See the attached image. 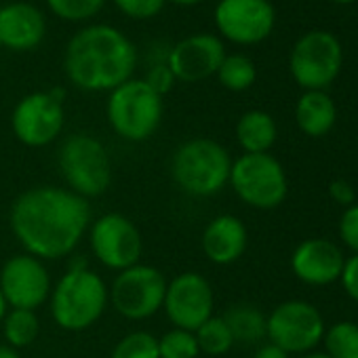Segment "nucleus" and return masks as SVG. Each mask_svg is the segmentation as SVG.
I'll use <instances>...</instances> for the list:
<instances>
[{
  "mask_svg": "<svg viewBox=\"0 0 358 358\" xmlns=\"http://www.w3.org/2000/svg\"><path fill=\"white\" fill-rule=\"evenodd\" d=\"M91 222L89 201L57 186H36L22 192L9 211L11 232L24 253L43 262L72 255Z\"/></svg>",
  "mask_w": 358,
  "mask_h": 358,
  "instance_id": "f257e3e1",
  "label": "nucleus"
},
{
  "mask_svg": "<svg viewBox=\"0 0 358 358\" xmlns=\"http://www.w3.org/2000/svg\"><path fill=\"white\" fill-rule=\"evenodd\" d=\"M135 66V45L118 28L106 24L87 26L76 32L64 57V70L70 83L89 93L114 91L133 78Z\"/></svg>",
  "mask_w": 358,
  "mask_h": 358,
  "instance_id": "f03ea898",
  "label": "nucleus"
},
{
  "mask_svg": "<svg viewBox=\"0 0 358 358\" xmlns=\"http://www.w3.org/2000/svg\"><path fill=\"white\" fill-rule=\"evenodd\" d=\"M108 303L110 291L106 280L87 264H72L49 297L53 322L70 333L87 331L99 322Z\"/></svg>",
  "mask_w": 358,
  "mask_h": 358,
  "instance_id": "7ed1b4c3",
  "label": "nucleus"
},
{
  "mask_svg": "<svg viewBox=\"0 0 358 358\" xmlns=\"http://www.w3.org/2000/svg\"><path fill=\"white\" fill-rule=\"evenodd\" d=\"M232 158L228 150L209 137H192L179 143L171 156V177L177 188L196 196L207 199L224 190L230 179Z\"/></svg>",
  "mask_w": 358,
  "mask_h": 358,
  "instance_id": "20e7f679",
  "label": "nucleus"
},
{
  "mask_svg": "<svg viewBox=\"0 0 358 358\" xmlns=\"http://www.w3.org/2000/svg\"><path fill=\"white\" fill-rule=\"evenodd\" d=\"M162 112V97L143 78H129L108 95V122L124 141H148L158 131Z\"/></svg>",
  "mask_w": 358,
  "mask_h": 358,
  "instance_id": "39448f33",
  "label": "nucleus"
},
{
  "mask_svg": "<svg viewBox=\"0 0 358 358\" xmlns=\"http://www.w3.org/2000/svg\"><path fill=\"white\" fill-rule=\"evenodd\" d=\"M57 166L66 188L85 201L101 196L112 184V162L106 145L87 133L66 137L57 152Z\"/></svg>",
  "mask_w": 358,
  "mask_h": 358,
  "instance_id": "423d86ee",
  "label": "nucleus"
},
{
  "mask_svg": "<svg viewBox=\"0 0 358 358\" xmlns=\"http://www.w3.org/2000/svg\"><path fill=\"white\" fill-rule=\"evenodd\" d=\"M228 184L245 205L259 211L280 207L289 192V182L282 164L268 152L243 154L232 160Z\"/></svg>",
  "mask_w": 358,
  "mask_h": 358,
  "instance_id": "0eeeda50",
  "label": "nucleus"
},
{
  "mask_svg": "<svg viewBox=\"0 0 358 358\" xmlns=\"http://www.w3.org/2000/svg\"><path fill=\"white\" fill-rule=\"evenodd\" d=\"M64 99L66 91L59 87L22 97L11 114V129L17 141L28 148H45L53 143L66 122Z\"/></svg>",
  "mask_w": 358,
  "mask_h": 358,
  "instance_id": "6e6552de",
  "label": "nucleus"
},
{
  "mask_svg": "<svg viewBox=\"0 0 358 358\" xmlns=\"http://www.w3.org/2000/svg\"><path fill=\"white\" fill-rule=\"evenodd\" d=\"M164 274L148 264H135L116 274L110 291L112 308L127 320H145L162 310L166 293Z\"/></svg>",
  "mask_w": 358,
  "mask_h": 358,
  "instance_id": "1a4fd4ad",
  "label": "nucleus"
},
{
  "mask_svg": "<svg viewBox=\"0 0 358 358\" xmlns=\"http://www.w3.org/2000/svg\"><path fill=\"white\" fill-rule=\"evenodd\" d=\"M343 62V51L339 41L331 32L314 30L301 36L289 57L291 76L306 91H322L329 87Z\"/></svg>",
  "mask_w": 358,
  "mask_h": 358,
  "instance_id": "9d476101",
  "label": "nucleus"
},
{
  "mask_svg": "<svg viewBox=\"0 0 358 358\" xmlns=\"http://www.w3.org/2000/svg\"><path fill=\"white\" fill-rule=\"evenodd\" d=\"M322 335L320 312L303 299L282 301L266 316V337L287 354H308L322 341Z\"/></svg>",
  "mask_w": 358,
  "mask_h": 358,
  "instance_id": "9b49d317",
  "label": "nucleus"
},
{
  "mask_svg": "<svg viewBox=\"0 0 358 358\" xmlns=\"http://www.w3.org/2000/svg\"><path fill=\"white\" fill-rule=\"evenodd\" d=\"M87 234L91 253L103 268L122 272L139 264L143 241L141 232L129 217L120 213H106L91 222Z\"/></svg>",
  "mask_w": 358,
  "mask_h": 358,
  "instance_id": "f8f14e48",
  "label": "nucleus"
},
{
  "mask_svg": "<svg viewBox=\"0 0 358 358\" xmlns=\"http://www.w3.org/2000/svg\"><path fill=\"white\" fill-rule=\"evenodd\" d=\"M53 280L43 259L17 253L0 268V293L11 310H38L51 297Z\"/></svg>",
  "mask_w": 358,
  "mask_h": 358,
  "instance_id": "ddd939ff",
  "label": "nucleus"
},
{
  "mask_svg": "<svg viewBox=\"0 0 358 358\" xmlns=\"http://www.w3.org/2000/svg\"><path fill=\"white\" fill-rule=\"evenodd\" d=\"M213 306L211 282L199 272H182L166 282L162 310L177 329L196 331L213 316Z\"/></svg>",
  "mask_w": 358,
  "mask_h": 358,
  "instance_id": "4468645a",
  "label": "nucleus"
},
{
  "mask_svg": "<svg viewBox=\"0 0 358 358\" xmlns=\"http://www.w3.org/2000/svg\"><path fill=\"white\" fill-rule=\"evenodd\" d=\"M213 20L226 41L257 45L272 34L276 11L270 0H220Z\"/></svg>",
  "mask_w": 358,
  "mask_h": 358,
  "instance_id": "2eb2a0df",
  "label": "nucleus"
},
{
  "mask_svg": "<svg viewBox=\"0 0 358 358\" xmlns=\"http://www.w3.org/2000/svg\"><path fill=\"white\" fill-rule=\"evenodd\" d=\"M226 47L215 34H192L179 41L169 53V68L179 83H201L217 74Z\"/></svg>",
  "mask_w": 358,
  "mask_h": 358,
  "instance_id": "dca6fc26",
  "label": "nucleus"
},
{
  "mask_svg": "<svg viewBox=\"0 0 358 358\" xmlns=\"http://www.w3.org/2000/svg\"><path fill=\"white\" fill-rule=\"evenodd\" d=\"M345 257L341 249L327 238H308L291 255L293 274L312 287H327L339 280Z\"/></svg>",
  "mask_w": 358,
  "mask_h": 358,
  "instance_id": "f3484780",
  "label": "nucleus"
},
{
  "mask_svg": "<svg viewBox=\"0 0 358 358\" xmlns=\"http://www.w3.org/2000/svg\"><path fill=\"white\" fill-rule=\"evenodd\" d=\"M47 32L45 15L30 3H9L0 7V43L11 51L36 49Z\"/></svg>",
  "mask_w": 358,
  "mask_h": 358,
  "instance_id": "a211bd4d",
  "label": "nucleus"
},
{
  "mask_svg": "<svg viewBox=\"0 0 358 358\" xmlns=\"http://www.w3.org/2000/svg\"><path fill=\"white\" fill-rule=\"evenodd\" d=\"M247 228L236 215H217L213 217L201 238L205 257L215 266H230L238 262L247 249Z\"/></svg>",
  "mask_w": 358,
  "mask_h": 358,
  "instance_id": "6ab92c4d",
  "label": "nucleus"
},
{
  "mask_svg": "<svg viewBox=\"0 0 358 358\" xmlns=\"http://www.w3.org/2000/svg\"><path fill=\"white\" fill-rule=\"evenodd\" d=\"M337 118L335 101L324 91H306L295 106V120L308 137L327 135Z\"/></svg>",
  "mask_w": 358,
  "mask_h": 358,
  "instance_id": "aec40b11",
  "label": "nucleus"
},
{
  "mask_svg": "<svg viewBox=\"0 0 358 358\" xmlns=\"http://www.w3.org/2000/svg\"><path fill=\"white\" fill-rule=\"evenodd\" d=\"M278 135L274 118L264 110L245 112L236 122V141L245 154H264L270 152Z\"/></svg>",
  "mask_w": 358,
  "mask_h": 358,
  "instance_id": "412c9836",
  "label": "nucleus"
},
{
  "mask_svg": "<svg viewBox=\"0 0 358 358\" xmlns=\"http://www.w3.org/2000/svg\"><path fill=\"white\" fill-rule=\"evenodd\" d=\"M234 337V343H257L266 337V316L251 303H236L222 316Z\"/></svg>",
  "mask_w": 358,
  "mask_h": 358,
  "instance_id": "4be33fe9",
  "label": "nucleus"
},
{
  "mask_svg": "<svg viewBox=\"0 0 358 358\" xmlns=\"http://www.w3.org/2000/svg\"><path fill=\"white\" fill-rule=\"evenodd\" d=\"M0 327H3L7 345H11L15 350L32 345L41 333V320L34 310H11L9 308Z\"/></svg>",
  "mask_w": 358,
  "mask_h": 358,
  "instance_id": "5701e85b",
  "label": "nucleus"
},
{
  "mask_svg": "<svg viewBox=\"0 0 358 358\" xmlns=\"http://www.w3.org/2000/svg\"><path fill=\"white\" fill-rule=\"evenodd\" d=\"M215 76L224 89L241 93V91H247L249 87H253V83L257 78V68L247 55L234 53V55L224 57Z\"/></svg>",
  "mask_w": 358,
  "mask_h": 358,
  "instance_id": "b1692460",
  "label": "nucleus"
},
{
  "mask_svg": "<svg viewBox=\"0 0 358 358\" xmlns=\"http://www.w3.org/2000/svg\"><path fill=\"white\" fill-rule=\"evenodd\" d=\"M194 335L199 341V350L207 356H224L234 345V337H232L226 320L215 314L207 322H203L194 331Z\"/></svg>",
  "mask_w": 358,
  "mask_h": 358,
  "instance_id": "393cba45",
  "label": "nucleus"
},
{
  "mask_svg": "<svg viewBox=\"0 0 358 358\" xmlns=\"http://www.w3.org/2000/svg\"><path fill=\"white\" fill-rule=\"evenodd\" d=\"M327 356L331 358H358V324L356 322H335L322 335Z\"/></svg>",
  "mask_w": 358,
  "mask_h": 358,
  "instance_id": "a878e982",
  "label": "nucleus"
},
{
  "mask_svg": "<svg viewBox=\"0 0 358 358\" xmlns=\"http://www.w3.org/2000/svg\"><path fill=\"white\" fill-rule=\"evenodd\" d=\"M199 341L194 331L173 327L162 337H158V356L160 358H199Z\"/></svg>",
  "mask_w": 358,
  "mask_h": 358,
  "instance_id": "bb28decb",
  "label": "nucleus"
},
{
  "mask_svg": "<svg viewBox=\"0 0 358 358\" xmlns=\"http://www.w3.org/2000/svg\"><path fill=\"white\" fill-rule=\"evenodd\" d=\"M110 358H160L158 337L148 331H131L114 345Z\"/></svg>",
  "mask_w": 358,
  "mask_h": 358,
  "instance_id": "cd10ccee",
  "label": "nucleus"
},
{
  "mask_svg": "<svg viewBox=\"0 0 358 358\" xmlns=\"http://www.w3.org/2000/svg\"><path fill=\"white\" fill-rule=\"evenodd\" d=\"M47 5L59 20L87 22L103 9L106 0H47Z\"/></svg>",
  "mask_w": 358,
  "mask_h": 358,
  "instance_id": "c85d7f7f",
  "label": "nucleus"
},
{
  "mask_svg": "<svg viewBox=\"0 0 358 358\" xmlns=\"http://www.w3.org/2000/svg\"><path fill=\"white\" fill-rule=\"evenodd\" d=\"M166 0H114L118 11L131 20H150L164 9Z\"/></svg>",
  "mask_w": 358,
  "mask_h": 358,
  "instance_id": "c756f323",
  "label": "nucleus"
},
{
  "mask_svg": "<svg viewBox=\"0 0 358 358\" xmlns=\"http://www.w3.org/2000/svg\"><path fill=\"white\" fill-rule=\"evenodd\" d=\"M339 238L352 253H358V205L356 203L345 207V211L341 213Z\"/></svg>",
  "mask_w": 358,
  "mask_h": 358,
  "instance_id": "7c9ffc66",
  "label": "nucleus"
},
{
  "mask_svg": "<svg viewBox=\"0 0 358 358\" xmlns=\"http://www.w3.org/2000/svg\"><path fill=\"white\" fill-rule=\"evenodd\" d=\"M160 97H164L173 87H175V76H173V72H171V68H169V64L164 62V64H156V66H152L150 70H148V74H145V78H143Z\"/></svg>",
  "mask_w": 358,
  "mask_h": 358,
  "instance_id": "2f4dec72",
  "label": "nucleus"
},
{
  "mask_svg": "<svg viewBox=\"0 0 358 358\" xmlns=\"http://www.w3.org/2000/svg\"><path fill=\"white\" fill-rule=\"evenodd\" d=\"M339 280H341L348 297L358 303V253H354L350 259H345Z\"/></svg>",
  "mask_w": 358,
  "mask_h": 358,
  "instance_id": "473e14b6",
  "label": "nucleus"
},
{
  "mask_svg": "<svg viewBox=\"0 0 358 358\" xmlns=\"http://www.w3.org/2000/svg\"><path fill=\"white\" fill-rule=\"evenodd\" d=\"M329 194L337 205H343V207H350L356 203L354 186L348 182V179H333V182L329 184Z\"/></svg>",
  "mask_w": 358,
  "mask_h": 358,
  "instance_id": "72a5a7b5",
  "label": "nucleus"
},
{
  "mask_svg": "<svg viewBox=\"0 0 358 358\" xmlns=\"http://www.w3.org/2000/svg\"><path fill=\"white\" fill-rule=\"evenodd\" d=\"M253 358H289V354L285 350H280L278 345H274V343H266L255 352Z\"/></svg>",
  "mask_w": 358,
  "mask_h": 358,
  "instance_id": "f704fd0d",
  "label": "nucleus"
},
{
  "mask_svg": "<svg viewBox=\"0 0 358 358\" xmlns=\"http://www.w3.org/2000/svg\"><path fill=\"white\" fill-rule=\"evenodd\" d=\"M0 358H22V356L15 348H11L7 343H0Z\"/></svg>",
  "mask_w": 358,
  "mask_h": 358,
  "instance_id": "c9c22d12",
  "label": "nucleus"
},
{
  "mask_svg": "<svg viewBox=\"0 0 358 358\" xmlns=\"http://www.w3.org/2000/svg\"><path fill=\"white\" fill-rule=\"evenodd\" d=\"M7 312H9V306H7V301H5L3 293H0V324H3V320H5V316H7Z\"/></svg>",
  "mask_w": 358,
  "mask_h": 358,
  "instance_id": "e433bc0d",
  "label": "nucleus"
},
{
  "mask_svg": "<svg viewBox=\"0 0 358 358\" xmlns=\"http://www.w3.org/2000/svg\"><path fill=\"white\" fill-rule=\"evenodd\" d=\"M171 3H175V5H182V7H192V5H199V3H203V0H171Z\"/></svg>",
  "mask_w": 358,
  "mask_h": 358,
  "instance_id": "4c0bfd02",
  "label": "nucleus"
},
{
  "mask_svg": "<svg viewBox=\"0 0 358 358\" xmlns=\"http://www.w3.org/2000/svg\"><path fill=\"white\" fill-rule=\"evenodd\" d=\"M301 358H331V356H327V354H322V352H308V354H303Z\"/></svg>",
  "mask_w": 358,
  "mask_h": 358,
  "instance_id": "58836bf2",
  "label": "nucleus"
},
{
  "mask_svg": "<svg viewBox=\"0 0 358 358\" xmlns=\"http://www.w3.org/2000/svg\"><path fill=\"white\" fill-rule=\"evenodd\" d=\"M331 3H337V5H348V3H354V0H331Z\"/></svg>",
  "mask_w": 358,
  "mask_h": 358,
  "instance_id": "ea45409f",
  "label": "nucleus"
},
{
  "mask_svg": "<svg viewBox=\"0 0 358 358\" xmlns=\"http://www.w3.org/2000/svg\"><path fill=\"white\" fill-rule=\"evenodd\" d=\"M0 49H3V43H0Z\"/></svg>",
  "mask_w": 358,
  "mask_h": 358,
  "instance_id": "a19ab883",
  "label": "nucleus"
}]
</instances>
